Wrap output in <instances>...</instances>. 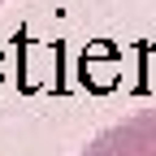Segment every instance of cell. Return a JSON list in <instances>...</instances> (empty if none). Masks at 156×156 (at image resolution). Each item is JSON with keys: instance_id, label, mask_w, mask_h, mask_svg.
<instances>
[{"instance_id": "1", "label": "cell", "mask_w": 156, "mask_h": 156, "mask_svg": "<svg viewBox=\"0 0 156 156\" xmlns=\"http://www.w3.org/2000/svg\"><path fill=\"white\" fill-rule=\"evenodd\" d=\"M78 156H156V104L91 134Z\"/></svg>"}, {"instance_id": "2", "label": "cell", "mask_w": 156, "mask_h": 156, "mask_svg": "<svg viewBox=\"0 0 156 156\" xmlns=\"http://www.w3.org/2000/svg\"><path fill=\"white\" fill-rule=\"evenodd\" d=\"M0 5H5V0H0Z\"/></svg>"}]
</instances>
